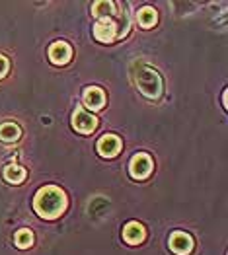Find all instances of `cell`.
Returning <instances> with one entry per match:
<instances>
[{
  "mask_svg": "<svg viewBox=\"0 0 228 255\" xmlns=\"http://www.w3.org/2000/svg\"><path fill=\"white\" fill-rule=\"evenodd\" d=\"M33 209L41 218H47V220L57 218L66 209V195L55 185H45L33 199Z\"/></svg>",
  "mask_w": 228,
  "mask_h": 255,
  "instance_id": "cell-1",
  "label": "cell"
},
{
  "mask_svg": "<svg viewBox=\"0 0 228 255\" xmlns=\"http://www.w3.org/2000/svg\"><path fill=\"white\" fill-rule=\"evenodd\" d=\"M133 80H135V84L139 88V92H141L143 96H146V98L158 100V98L162 96V90H164L162 78H160V74H158L152 66H148V64H139V66H135V70H133Z\"/></svg>",
  "mask_w": 228,
  "mask_h": 255,
  "instance_id": "cell-2",
  "label": "cell"
},
{
  "mask_svg": "<svg viewBox=\"0 0 228 255\" xmlns=\"http://www.w3.org/2000/svg\"><path fill=\"white\" fill-rule=\"evenodd\" d=\"M72 127L76 128L78 132H82V134H90L92 130H96V127H98V119L88 109L78 107L74 111V115H72Z\"/></svg>",
  "mask_w": 228,
  "mask_h": 255,
  "instance_id": "cell-3",
  "label": "cell"
},
{
  "mask_svg": "<svg viewBox=\"0 0 228 255\" xmlns=\"http://www.w3.org/2000/svg\"><path fill=\"white\" fill-rule=\"evenodd\" d=\"M152 171V160L148 154H135L129 164V173L133 179H145Z\"/></svg>",
  "mask_w": 228,
  "mask_h": 255,
  "instance_id": "cell-4",
  "label": "cell"
},
{
  "mask_svg": "<svg viewBox=\"0 0 228 255\" xmlns=\"http://www.w3.org/2000/svg\"><path fill=\"white\" fill-rule=\"evenodd\" d=\"M94 35L102 43H111L117 39V25L113 18L111 20H98L94 25Z\"/></svg>",
  "mask_w": 228,
  "mask_h": 255,
  "instance_id": "cell-5",
  "label": "cell"
},
{
  "mask_svg": "<svg viewBox=\"0 0 228 255\" xmlns=\"http://www.w3.org/2000/svg\"><path fill=\"white\" fill-rule=\"evenodd\" d=\"M170 250L178 255H189L193 252V238L186 232H174L170 236Z\"/></svg>",
  "mask_w": 228,
  "mask_h": 255,
  "instance_id": "cell-6",
  "label": "cell"
},
{
  "mask_svg": "<svg viewBox=\"0 0 228 255\" xmlns=\"http://www.w3.org/2000/svg\"><path fill=\"white\" fill-rule=\"evenodd\" d=\"M84 106L90 107L92 111H98V109H102L105 106V94L102 88H98V86H88L86 90H84Z\"/></svg>",
  "mask_w": 228,
  "mask_h": 255,
  "instance_id": "cell-7",
  "label": "cell"
},
{
  "mask_svg": "<svg viewBox=\"0 0 228 255\" xmlns=\"http://www.w3.org/2000/svg\"><path fill=\"white\" fill-rule=\"evenodd\" d=\"M121 150V138L117 134H104L98 140V152L105 158H113Z\"/></svg>",
  "mask_w": 228,
  "mask_h": 255,
  "instance_id": "cell-8",
  "label": "cell"
},
{
  "mask_svg": "<svg viewBox=\"0 0 228 255\" xmlns=\"http://www.w3.org/2000/svg\"><path fill=\"white\" fill-rule=\"evenodd\" d=\"M72 57V49L66 41H57L49 49V59L55 64H66Z\"/></svg>",
  "mask_w": 228,
  "mask_h": 255,
  "instance_id": "cell-9",
  "label": "cell"
},
{
  "mask_svg": "<svg viewBox=\"0 0 228 255\" xmlns=\"http://www.w3.org/2000/svg\"><path fill=\"white\" fill-rule=\"evenodd\" d=\"M145 226L143 224H139V222H129L127 226L123 228V238L127 244H131V246H137V244H141L143 240H145Z\"/></svg>",
  "mask_w": 228,
  "mask_h": 255,
  "instance_id": "cell-10",
  "label": "cell"
},
{
  "mask_svg": "<svg viewBox=\"0 0 228 255\" xmlns=\"http://www.w3.org/2000/svg\"><path fill=\"white\" fill-rule=\"evenodd\" d=\"M92 14L98 20H111L115 16V2H109V0H98V2H94Z\"/></svg>",
  "mask_w": 228,
  "mask_h": 255,
  "instance_id": "cell-11",
  "label": "cell"
},
{
  "mask_svg": "<svg viewBox=\"0 0 228 255\" xmlns=\"http://www.w3.org/2000/svg\"><path fill=\"white\" fill-rule=\"evenodd\" d=\"M20 136H21V128L16 123L8 121V123H2L0 125V140H4V142H16Z\"/></svg>",
  "mask_w": 228,
  "mask_h": 255,
  "instance_id": "cell-12",
  "label": "cell"
},
{
  "mask_svg": "<svg viewBox=\"0 0 228 255\" xmlns=\"http://www.w3.org/2000/svg\"><path fill=\"white\" fill-rule=\"evenodd\" d=\"M4 179H6L8 183L18 185V183H21V181L25 179V170H23L21 166H18V164H10V166L4 168Z\"/></svg>",
  "mask_w": 228,
  "mask_h": 255,
  "instance_id": "cell-13",
  "label": "cell"
},
{
  "mask_svg": "<svg viewBox=\"0 0 228 255\" xmlns=\"http://www.w3.org/2000/svg\"><path fill=\"white\" fill-rule=\"evenodd\" d=\"M137 20H139V23H141L143 27H152V25L156 23V20H158V12H156L154 8H150V6H145V8L139 10Z\"/></svg>",
  "mask_w": 228,
  "mask_h": 255,
  "instance_id": "cell-14",
  "label": "cell"
},
{
  "mask_svg": "<svg viewBox=\"0 0 228 255\" xmlns=\"http://www.w3.org/2000/svg\"><path fill=\"white\" fill-rule=\"evenodd\" d=\"M14 242H16V246H18L20 250H27V248L33 244V234H31V230H27V228L18 230V234H16V238H14Z\"/></svg>",
  "mask_w": 228,
  "mask_h": 255,
  "instance_id": "cell-15",
  "label": "cell"
},
{
  "mask_svg": "<svg viewBox=\"0 0 228 255\" xmlns=\"http://www.w3.org/2000/svg\"><path fill=\"white\" fill-rule=\"evenodd\" d=\"M8 68H10V64H8V59H6L4 55H0V78H4V76H6Z\"/></svg>",
  "mask_w": 228,
  "mask_h": 255,
  "instance_id": "cell-16",
  "label": "cell"
},
{
  "mask_svg": "<svg viewBox=\"0 0 228 255\" xmlns=\"http://www.w3.org/2000/svg\"><path fill=\"white\" fill-rule=\"evenodd\" d=\"M223 104H225V107H228V94H227V90H225V94H223Z\"/></svg>",
  "mask_w": 228,
  "mask_h": 255,
  "instance_id": "cell-17",
  "label": "cell"
}]
</instances>
